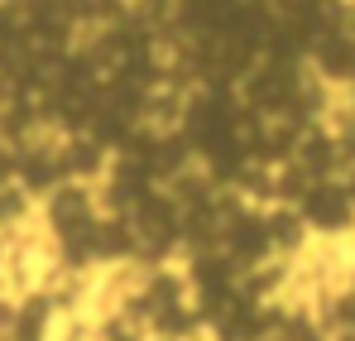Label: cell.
<instances>
[{
    "mask_svg": "<svg viewBox=\"0 0 355 341\" xmlns=\"http://www.w3.org/2000/svg\"><path fill=\"white\" fill-rule=\"evenodd\" d=\"M34 226H39V197H34L24 183L0 188V245L29 235Z\"/></svg>",
    "mask_w": 355,
    "mask_h": 341,
    "instance_id": "1",
    "label": "cell"
},
{
    "mask_svg": "<svg viewBox=\"0 0 355 341\" xmlns=\"http://www.w3.org/2000/svg\"><path fill=\"white\" fill-rule=\"evenodd\" d=\"M341 188L351 192V202H355V159H351V164H346V169H341Z\"/></svg>",
    "mask_w": 355,
    "mask_h": 341,
    "instance_id": "2",
    "label": "cell"
}]
</instances>
